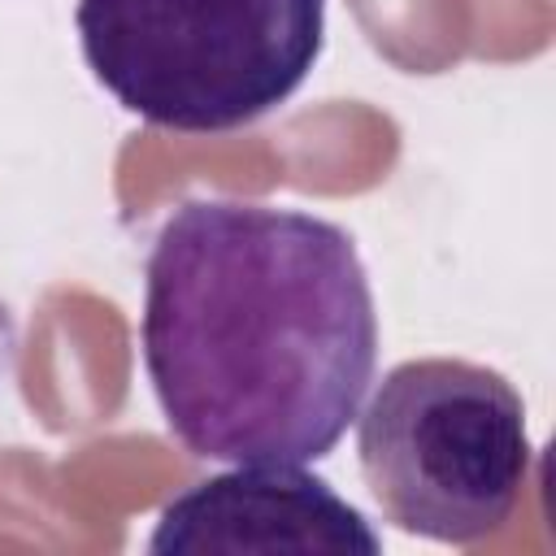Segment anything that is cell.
I'll list each match as a JSON object with an SVG mask.
<instances>
[{"label":"cell","instance_id":"cell-1","mask_svg":"<svg viewBox=\"0 0 556 556\" xmlns=\"http://www.w3.org/2000/svg\"><path fill=\"white\" fill-rule=\"evenodd\" d=\"M139 343L191 456L308 465L361 413L378 308L343 226L282 204L182 200L143 265Z\"/></svg>","mask_w":556,"mask_h":556},{"label":"cell","instance_id":"cell-2","mask_svg":"<svg viewBox=\"0 0 556 556\" xmlns=\"http://www.w3.org/2000/svg\"><path fill=\"white\" fill-rule=\"evenodd\" d=\"M74 26L126 113L226 135L304 87L326 43V0H78Z\"/></svg>","mask_w":556,"mask_h":556},{"label":"cell","instance_id":"cell-3","mask_svg":"<svg viewBox=\"0 0 556 556\" xmlns=\"http://www.w3.org/2000/svg\"><path fill=\"white\" fill-rule=\"evenodd\" d=\"M356 456L387 521L452 547L495 534L534 465L517 387L460 356L387 369L356 417Z\"/></svg>","mask_w":556,"mask_h":556},{"label":"cell","instance_id":"cell-4","mask_svg":"<svg viewBox=\"0 0 556 556\" xmlns=\"http://www.w3.org/2000/svg\"><path fill=\"white\" fill-rule=\"evenodd\" d=\"M156 556H378L369 517L304 465H235L174 495L148 539Z\"/></svg>","mask_w":556,"mask_h":556}]
</instances>
